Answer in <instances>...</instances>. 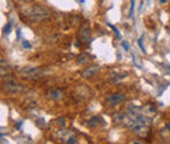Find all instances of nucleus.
<instances>
[{"instance_id":"nucleus-1","label":"nucleus","mask_w":170,"mask_h":144,"mask_svg":"<svg viewBox=\"0 0 170 144\" xmlns=\"http://www.w3.org/2000/svg\"><path fill=\"white\" fill-rule=\"evenodd\" d=\"M22 15L33 22H42L50 17L51 13L45 7H42L39 4H33L30 7H26L24 11H22Z\"/></svg>"},{"instance_id":"nucleus-2","label":"nucleus","mask_w":170,"mask_h":144,"mask_svg":"<svg viewBox=\"0 0 170 144\" xmlns=\"http://www.w3.org/2000/svg\"><path fill=\"white\" fill-rule=\"evenodd\" d=\"M20 73H21L26 80H37V79H41L43 76V72H42L41 68L30 67V65H26V67L21 68Z\"/></svg>"},{"instance_id":"nucleus-3","label":"nucleus","mask_w":170,"mask_h":144,"mask_svg":"<svg viewBox=\"0 0 170 144\" xmlns=\"http://www.w3.org/2000/svg\"><path fill=\"white\" fill-rule=\"evenodd\" d=\"M26 89V87L24 84H20L17 81H11V83H3V90L8 92V93L16 94V93H21Z\"/></svg>"},{"instance_id":"nucleus-4","label":"nucleus","mask_w":170,"mask_h":144,"mask_svg":"<svg viewBox=\"0 0 170 144\" xmlns=\"http://www.w3.org/2000/svg\"><path fill=\"white\" fill-rule=\"evenodd\" d=\"M55 136H56L60 142L68 143V142H70V139H72V137L76 136V135H75L73 131H71V130H68V129H60L59 131L55 132Z\"/></svg>"},{"instance_id":"nucleus-5","label":"nucleus","mask_w":170,"mask_h":144,"mask_svg":"<svg viewBox=\"0 0 170 144\" xmlns=\"http://www.w3.org/2000/svg\"><path fill=\"white\" fill-rule=\"evenodd\" d=\"M78 41L85 45H88L90 42V26L88 24H85L78 32Z\"/></svg>"},{"instance_id":"nucleus-6","label":"nucleus","mask_w":170,"mask_h":144,"mask_svg":"<svg viewBox=\"0 0 170 144\" xmlns=\"http://www.w3.org/2000/svg\"><path fill=\"white\" fill-rule=\"evenodd\" d=\"M130 130L141 137H147L149 135V124H135L130 127Z\"/></svg>"},{"instance_id":"nucleus-7","label":"nucleus","mask_w":170,"mask_h":144,"mask_svg":"<svg viewBox=\"0 0 170 144\" xmlns=\"http://www.w3.org/2000/svg\"><path fill=\"white\" fill-rule=\"evenodd\" d=\"M123 101H126V96L123 93H113V94H109L106 97V102L115 106V105H119L122 104Z\"/></svg>"},{"instance_id":"nucleus-8","label":"nucleus","mask_w":170,"mask_h":144,"mask_svg":"<svg viewBox=\"0 0 170 144\" xmlns=\"http://www.w3.org/2000/svg\"><path fill=\"white\" fill-rule=\"evenodd\" d=\"M100 72V67L98 65H89V67H86L84 71H81V76L84 79H88V77H93L96 76V75Z\"/></svg>"},{"instance_id":"nucleus-9","label":"nucleus","mask_w":170,"mask_h":144,"mask_svg":"<svg viewBox=\"0 0 170 144\" xmlns=\"http://www.w3.org/2000/svg\"><path fill=\"white\" fill-rule=\"evenodd\" d=\"M127 77V72H120V71H113L109 75V80L111 83H119L123 79Z\"/></svg>"},{"instance_id":"nucleus-10","label":"nucleus","mask_w":170,"mask_h":144,"mask_svg":"<svg viewBox=\"0 0 170 144\" xmlns=\"http://www.w3.org/2000/svg\"><path fill=\"white\" fill-rule=\"evenodd\" d=\"M48 97L52 98L54 101H62L64 98V93L60 89H51L48 90Z\"/></svg>"},{"instance_id":"nucleus-11","label":"nucleus","mask_w":170,"mask_h":144,"mask_svg":"<svg viewBox=\"0 0 170 144\" xmlns=\"http://www.w3.org/2000/svg\"><path fill=\"white\" fill-rule=\"evenodd\" d=\"M101 123H103V120H102V117H98V115H96V117H92L89 120L86 122V126L88 127H97V126H100Z\"/></svg>"},{"instance_id":"nucleus-12","label":"nucleus","mask_w":170,"mask_h":144,"mask_svg":"<svg viewBox=\"0 0 170 144\" xmlns=\"http://www.w3.org/2000/svg\"><path fill=\"white\" fill-rule=\"evenodd\" d=\"M92 58H93V57H90L89 54H86V52H83L81 55H78V58H77V64H88Z\"/></svg>"},{"instance_id":"nucleus-13","label":"nucleus","mask_w":170,"mask_h":144,"mask_svg":"<svg viewBox=\"0 0 170 144\" xmlns=\"http://www.w3.org/2000/svg\"><path fill=\"white\" fill-rule=\"evenodd\" d=\"M11 30H12V24H7L4 26V29H3V33H4V34H9Z\"/></svg>"},{"instance_id":"nucleus-14","label":"nucleus","mask_w":170,"mask_h":144,"mask_svg":"<svg viewBox=\"0 0 170 144\" xmlns=\"http://www.w3.org/2000/svg\"><path fill=\"white\" fill-rule=\"evenodd\" d=\"M109 26H110V28H111V29H113V30H114V32H115L117 37H118V38H120V33H119V30H118V29L115 28V26H114V25H111V24H109Z\"/></svg>"},{"instance_id":"nucleus-15","label":"nucleus","mask_w":170,"mask_h":144,"mask_svg":"<svg viewBox=\"0 0 170 144\" xmlns=\"http://www.w3.org/2000/svg\"><path fill=\"white\" fill-rule=\"evenodd\" d=\"M56 123L59 124V126H62V127H63V126H64V124H65V119H64V118H63V117H62V118H59V119L56 120Z\"/></svg>"},{"instance_id":"nucleus-16","label":"nucleus","mask_w":170,"mask_h":144,"mask_svg":"<svg viewBox=\"0 0 170 144\" xmlns=\"http://www.w3.org/2000/svg\"><path fill=\"white\" fill-rule=\"evenodd\" d=\"M133 9H135V0L131 1V9H130V16L133 15Z\"/></svg>"},{"instance_id":"nucleus-17","label":"nucleus","mask_w":170,"mask_h":144,"mask_svg":"<svg viewBox=\"0 0 170 144\" xmlns=\"http://www.w3.org/2000/svg\"><path fill=\"white\" fill-rule=\"evenodd\" d=\"M122 46H123V48H124V50H126V51H128V43H127L126 41H123V42H122Z\"/></svg>"},{"instance_id":"nucleus-18","label":"nucleus","mask_w":170,"mask_h":144,"mask_svg":"<svg viewBox=\"0 0 170 144\" xmlns=\"http://www.w3.org/2000/svg\"><path fill=\"white\" fill-rule=\"evenodd\" d=\"M139 46H140V48H141V50L145 52V48H144V46H143V39H141V38L139 39Z\"/></svg>"},{"instance_id":"nucleus-19","label":"nucleus","mask_w":170,"mask_h":144,"mask_svg":"<svg viewBox=\"0 0 170 144\" xmlns=\"http://www.w3.org/2000/svg\"><path fill=\"white\" fill-rule=\"evenodd\" d=\"M22 46H24V48H30V43L28 41H24V45Z\"/></svg>"},{"instance_id":"nucleus-20","label":"nucleus","mask_w":170,"mask_h":144,"mask_svg":"<svg viewBox=\"0 0 170 144\" xmlns=\"http://www.w3.org/2000/svg\"><path fill=\"white\" fill-rule=\"evenodd\" d=\"M17 1H22V3H28V1H30V0H17Z\"/></svg>"},{"instance_id":"nucleus-21","label":"nucleus","mask_w":170,"mask_h":144,"mask_svg":"<svg viewBox=\"0 0 170 144\" xmlns=\"http://www.w3.org/2000/svg\"><path fill=\"white\" fill-rule=\"evenodd\" d=\"M166 129H168L170 131V123H166Z\"/></svg>"},{"instance_id":"nucleus-22","label":"nucleus","mask_w":170,"mask_h":144,"mask_svg":"<svg viewBox=\"0 0 170 144\" xmlns=\"http://www.w3.org/2000/svg\"><path fill=\"white\" fill-rule=\"evenodd\" d=\"M160 1H161L162 4H165V3H168V0H160Z\"/></svg>"},{"instance_id":"nucleus-23","label":"nucleus","mask_w":170,"mask_h":144,"mask_svg":"<svg viewBox=\"0 0 170 144\" xmlns=\"http://www.w3.org/2000/svg\"><path fill=\"white\" fill-rule=\"evenodd\" d=\"M166 68H168V70L170 71V65H166Z\"/></svg>"}]
</instances>
